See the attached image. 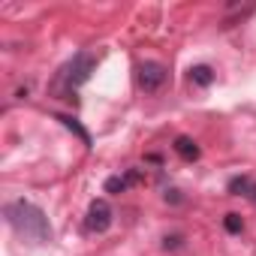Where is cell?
<instances>
[{"mask_svg":"<svg viewBox=\"0 0 256 256\" xmlns=\"http://www.w3.org/2000/svg\"><path fill=\"white\" fill-rule=\"evenodd\" d=\"M4 217L6 223L28 241H36V244H46L52 241V226H48V217L42 214V208H36L34 202L28 199H16L4 208Z\"/></svg>","mask_w":256,"mask_h":256,"instance_id":"1","label":"cell"},{"mask_svg":"<svg viewBox=\"0 0 256 256\" xmlns=\"http://www.w3.org/2000/svg\"><path fill=\"white\" fill-rule=\"evenodd\" d=\"M94 66H96V58H94V54H88V52H78V54H76L70 64H64V66H60V72L54 76V82H52V94H54V96H60V100L72 96V94H76V88H82V84L90 78Z\"/></svg>","mask_w":256,"mask_h":256,"instance_id":"2","label":"cell"},{"mask_svg":"<svg viewBox=\"0 0 256 256\" xmlns=\"http://www.w3.org/2000/svg\"><path fill=\"white\" fill-rule=\"evenodd\" d=\"M166 78H169V70L160 60H142L136 66V82H139V88L145 94H157L166 84Z\"/></svg>","mask_w":256,"mask_h":256,"instance_id":"3","label":"cell"},{"mask_svg":"<svg viewBox=\"0 0 256 256\" xmlns=\"http://www.w3.org/2000/svg\"><path fill=\"white\" fill-rule=\"evenodd\" d=\"M112 217H114V211H112V205L106 202V199H94L90 205H88V217H84V226H88V232H106L108 226H112Z\"/></svg>","mask_w":256,"mask_h":256,"instance_id":"4","label":"cell"},{"mask_svg":"<svg viewBox=\"0 0 256 256\" xmlns=\"http://www.w3.org/2000/svg\"><path fill=\"white\" fill-rule=\"evenodd\" d=\"M214 78H217V72H214L208 64H196V66H190V82H193L196 88H211Z\"/></svg>","mask_w":256,"mask_h":256,"instance_id":"5","label":"cell"},{"mask_svg":"<svg viewBox=\"0 0 256 256\" xmlns=\"http://www.w3.org/2000/svg\"><path fill=\"white\" fill-rule=\"evenodd\" d=\"M172 148H175V154H178L181 160H187V163H193V160H199V145H196V142H193L190 136H178Z\"/></svg>","mask_w":256,"mask_h":256,"instance_id":"6","label":"cell"},{"mask_svg":"<svg viewBox=\"0 0 256 256\" xmlns=\"http://www.w3.org/2000/svg\"><path fill=\"white\" fill-rule=\"evenodd\" d=\"M229 193H232V196H253V193H256V184H253L247 175H238V178L229 181Z\"/></svg>","mask_w":256,"mask_h":256,"instance_id":"7","label":"cell"},{"mask_svg":"<svg viewBox=\"0 0 256 256\" xmlns=\"http://www.w3.org/2000/svg\"><path fill=\"white\" fill-rule=\"evenodd\" d=\"M130 178H133V175H130ZM130 178H120V175L106 178V193H124V190H126V184H130Z\"/></svg>","mask_w":256,"mask_h":256,"instance_id":"8","label":"cell"},{"mask_svg":"<svg viewBox=\"0 0 256 256\" xmlns=\"http://www.w3.org/2000/svg\"><path fill=\"white\" fill-rule=\"evenodd\" d=\"M223 226H226V232L238 235V232L244 229V220H241V214H226V217H223Z\"/></svg>","mask_w":256,"mask_h":256,"instance_id":"9","label":"cell"},{"mask_svg":"<svg viewBox=\"0 0 256 256\" xmlns=\"http://www.w3.org/2000/svg\"><path fill=\"white\" fill-rule=\"evenodd\" d=\"M58 120H64V126H70V130H72V133H78V136H82V142H84V145H90V136H88V133H84V130H82V126H78V124H76V118H66V114H58Z\"/></svg>","mask_w":256,"mask_h":256,"instance_id":"10","label":"cell"},{"mask_svg":"<svg viewBox=\"0 0 256 256\" xmlns=\"http://www.w3.org/2000/svg\"><path fill=\"white\" fill-rule=\"evenodd\" d=\"M181 241H184L181 235H166V238H163V247H166V250H178Z\"/></svg>","mask_w":256,"mask_h":256,"instance_id":"11","label":"cell"},{"mask_svg":"<svg viewBox=\"0 0 256 256\" xmlns=\"http://www.w3.org/2000/svg\"><path fill=\"white\" fill-rule=\"evenodd\" d=\"M253 199H256V193H253Z\"/></svg>","mask_w":256,"mask_h":256,"instance_id":"12","label":"cell"}]
</instances>
